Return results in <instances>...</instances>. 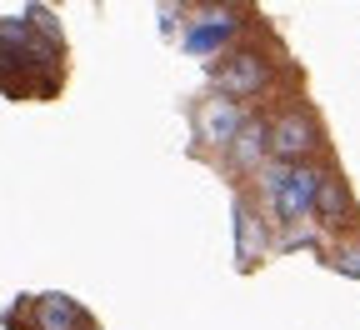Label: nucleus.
I'll list each match as a JSON object with an SVG mask.
<instances>
[{"label":"nucleus","mask_w":360,"mask_h":330,"mask_svg":"<svg viewBox=\"0 0 360 330\" xmlns=\"http://www.w3.org/2000/svg\"><path fill=\"white\" fill-rule=\"evenodd\" d=\"M225 80V90H260V80H265V70H260V61H250V56H240V61H231V70L220 75Z\"/></svg>","instance_id":"nucleus-5"},{"label":"nucleus","mask_w":360,"mask_h":330,"mask_svg":"<svg viewBox=\"0 0 360 330\" xmlns=\"http://www.w3.org/2000/svg\"><path fill=\"white\" fill-rule=\"evenodd\" d=\"M265 191H270V205H276L285 220H300L315 210V201H321V175L305 170V165H265Z\"/></svg>","instance_id":"nucleus-1"},{"label":"nucleus","mask_w":360,"mask_h":330,"mask_svg":"<svg viewBox=\"0 0 360 330\" xmlns=\"http://www.w3.org/2000/svg\"><path fill=\"white\" fill-rule=\"evenodd\" d=\"M321 205H326L330 215H340V210H345V196L335 191V185H321Z\"/></svg>","instance_id":"nucleus-8"},{"label":"nucleus","mask_w":360,"mask_h":330,"mask_svg":"<svg viewBox=\"0 0 360 330\" xmlns=\"http://www.w3.org/2000/svg\"><path fill=\"white\" fill-rule=\"evenodd\" d=\"M335 270H345V275H360V246H345V250L335 255Z\"/></svg>","instance_id":"nucleus-7"},{"label":"nucleus","mask_w":360,"mask_h":330,"mask_svg":"<svg viewBox=\"0 0 360 330\" xmlns=\"http://www.w3.org/2000/svg\"><path fill=\"white\" fill-rule=\"evenodd\" d=\"M265 140H270V130H265V125H255V120H245V125H240V135L231 140V146H236V160H240V165H255V160H260V151H265Z\"/></svg>","instance_id":"nucleus-4"},{"label":"nucleus","mask_w":360,"mask_h":330,"mask_svg":"<svg viewBox=\"0 0 360 330\" xmlns=\"http://www.w3.org/2000/svg\"><path fill=\"white\" fill-rule=\"evenodd\" d=\"M310 140H315L310 120L305 115H285L276 130H270V151L276 156H300V151H310Z\"/></svg>","instance_id":"nucleus-3"},{"label":"nucleus","mask_w":360,"mask_h":330,"mask_svg":"<svg viewBox=\"0 0 360 330\" xmlns=\"http://www.w3.org/2000/svg\"><path fill=\"white\" fill-rule=\"evenodd\" d=\"M80 315L70 310V300H45V310H40V325L45 330H70Z\"/></svg>","instance_id":"nucleus-6"},{"label":"nucleus","mask_w":360,"mask_h":330,"mask_svg":"<svg viewBox=\"0 0 360 330\" xmlns=\"http://www.w3.org/2000/svg\"><path fill=\"white\" fill-rule=\"evenodd\" d=\"M240 110L231 106V101H210L205 110H200V130H205V140H215V146H231V140L240 135Z\"/></svg>","instance_id":"nucleus-2"}]
</instances>
